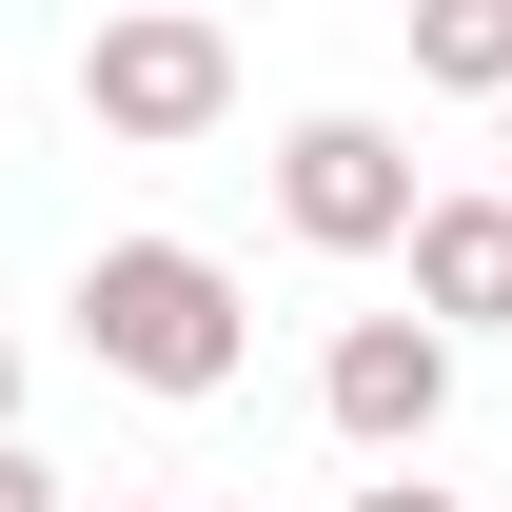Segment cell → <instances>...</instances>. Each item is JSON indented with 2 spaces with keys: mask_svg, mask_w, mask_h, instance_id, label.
<instances>
[{
  "mask_svg": "<svg viewBox=\"0 0 512 512\" xmlns=\"http://www.w3.org/2000/svg\"><path fill=\"white\" fill-rule=\"evenodd\" d=\"M79 355L138 375V394H217L237 375V276L197 237H99L79 256Z\"/></svg>",
  "mask_w": 512,
  "mask_h": 512,
  "instance_id": "1",
  "label": "cell"
},
{
  "mask_svg": "<svg viewBox=\"0 0 512 512\" xmlns=\"http://www.w3.org/2000/svg\"><path fill=\"white\" fill-rule=\"evenodd\" d=\"M217 99H237V40L178 20V0L79 40V119H99V138H217Z\"/></svg>",
  "mask_w": 512,
  "mask_h": 512,
  "instance_id": "2",
  "label": "cell"
},
{
  "mask_svg": "<svg viewBox=\"0 0 512 512\" xmlns=\"http://www.w3.org/2000/svg\"><path fill=\"white\" fill-rule=\"evenodd\" d=\"M276 217H296L316 256H394L414 237V158H394L375 119H296L276 138Z\"/></svg>",
  "mask_w": 512,
  "mask_h": 512,
  "instance_id": "3",
  "label": "cell"
},
{
  "mask_svg": "<svg viewBox=\"0 0 512 512\" xmlns=\"http://www.w3.org/2000/svg\"><path fill=\"white\" fill-rule=\"evenodd\" d=\"M316 414L355 453H434V414H453V335H414V316H355L316 355Z\"/></svg>",
  "mask_w": 512,
  "mask_h": 512,
  "instance_id": "4",
  "label": "cell"
},
{
  "mask_svg": "<svg viewBox=\"0 0 512 512\" xmlns=\"http://www.w3.org/2000/svg\"><path fill=\"white\" fill-rule=\"evenodd\" d=\"M414 335H512V197H414Z\"/></svg>",
  "mask_w": 512,
  "mask_h": 512,
  "instance_id": "5",
  "label": "cell"
},
{
  "mask_svg": "<svg viewBox=\"0 0 512 512\" xmlns=\"http://www.w3.org/2000/svg\"><path fill=\"white\" fill-rule=\"evenodd\" d=\"M414 79H453V99H512V0H434V20H414Z\"/></svg>",
  "mask_w": 512,
  "mask_h": 512,
  "instance_id": "6",
  "label": "cell"
},
{
  "mask_svg": "<svg viewBox=\"0 0 512 512\" xmlns=\"http://www.w3.org/2000/svg\"><path fill=\"white\" fill-rule=\"evenodd\" d=\"M355 512H473V493H434V473H375V493H355Z\"/></svg>",
  "mask_w": 512,
  "mask_h": 512,
  "instance_id": "7",
  "label": "cell"
},
{
  "mask_svg": "<svg viewBox=\"0 0 512 512\" xmlns=\"http://www.w3.org/2000/svg\"><path fill=\"white\" fill-rule=\"evenodd\" d=\"M0 512H60V473H40V453H0Z\"/></svg>",
  "mask_w": 512,
  "mask_h": 512,
  "instance_id": "8",
  "label": "cell"
},
{
  "mask_svg": "<svg viewBox=\"0 0 512 512\" xmlns=\"http://www.w3.org/2000/svg\"><path fill=\"white\" fill-rule=\"evenodd\" d=\"M0 453H20V355H0Z\"/></svg>",
  "mask_w": 512,
  "mask_h": 512,
  "instance_id": "9",
  "label": "cell"
},
{
  "mask_svg": "<svg viewBox=\"0 0 512 512\" xmlns=\"http://www.w3.org/2000/svg\"><path fill=\"white\" fill-rule=\"evenodd\" d=\"M493 197H512V99H493Z\"/></svg>",
  "mask_w": 512,
  "mask_h": 512,
  "instance_id": "10",
  "label": "cell"
}]
</instances>
